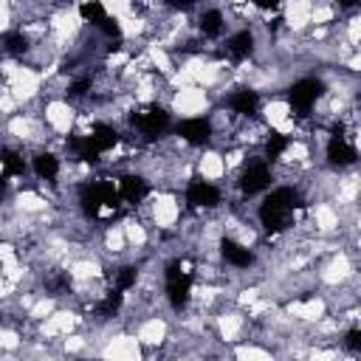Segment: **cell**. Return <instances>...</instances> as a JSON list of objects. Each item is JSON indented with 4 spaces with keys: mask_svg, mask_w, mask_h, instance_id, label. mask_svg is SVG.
Listing matches in <instances>:
<instances>
[{
    "mask_svg": "<svg viewBox=\"0 0 361 361\" xmlns=\"http://www.w3.org/2000/svg\"><path fill=\"white\" fill-rule=\"evenodd\" d=\"M296 206H302L299 192L290 189V186H279V189H274L262 200V206H259V223L265 226V231L276 234V231H282L290 223V214H293Z\"/></svg>",
    "mask_w": 361,
    "mask_h": 361,
    "instance_id": "obj_1",
    "label": "cell"
},
{
    "mask_svg": "<svg viewBox=\"0 0 361 361\" xmlns=\"http://www.w3.org/2000/svg\"><path fill=\"white\" fill-rule=\"evenodd\" d=\"M189 293H192V274L186 271V265L180 259L169 262L166 265V296H169V305L175 310L186 307Z\"/></svg>",
    "mask_w": 361,
    "mask_h": 361,
    "instance_id": "obj_2",
    "label": "cell"
},
{
    "mask_svg": "<svg viewBox=\"0 0 361 361\" xmlns=\"http://www.w3.org/2000/svg\"><path fill=\"white\" fill-rule=\"evenodd\" d=\"M118 197V189L110 180H96L82 189V209L85 214H99L104 206H113Z\"/></svg>",
    "mask_w": 361,
    "mask_h": 361,
    "instance_id": "obj_3",
    "label": "cell"
},
{
    "mask_svg": "<svg viewBox=\"0 0 361 361\" xmlns=\"http://www.w3.org/2000/svg\"><path fill=\"white\" fill-rule=\"evenodd\" d=\"M133 124L141 133H147L149 138H155V135H161L169 127V113L164 107H158V104H147L138 113H133Z\"/></svg>",
    "mask_w": 361,
    "mask_h": 361,
    "instance_id": "obj_4",
    "label": "cell"
},
{
    "mask_svg": "<svg viewBox=\"0 0 361 361\" xmlns=\"http://www.w3.org/2000/svg\"><path fill=\"white\" fill-rule=\"evenodd\" d=\"M319 96H322V82L319 79H299L288 90V102H290V107L296 113H307Z\"/></svg>",
    "mask_w": 361,
    "mask_h": 361,
    "instance_id": "obj_5",
    "label": "cell"
},
{
    "mask_svg": "<svg viewBox=\"0 0 361 361\" xmlns=\"http://www.w3.org/2000/svg\"><path fill=\"white\" fill-rule=\"evenodd\" d=\"M268 183H271V172H268V164H262V161L251 164V166L240 175V189H243L245 195H257V192H262Z\"/></svg>",
    "mask_w": 361,
    "mask_h": 361,
    "instance_id": "obj_6",
    "label": "cell"
},
{
    "mask_svg": "<svg viewBox=\"0 0 361 361\" xmlns=\"http://www.w3.org/2000/svg\"><path fill=\"white\" fill-rule=\"evenodd\" d=\"M186 200H189V206H195V209H200V206H217V203H220V192H217V186H212V183H206V180H200V178H195V180L186 186Z\"/></svg>",
    "mask_w": 361,
    "mask_h": 361,
    "instance_id": "obj_7",
    "label": "cell"
},
{
    "mask_svg": "<svg viewBox=\"0 0 361 361\" xmlns=\"http://www.w3.org/2000/svg\"><path fill=\"white\" fill-rule=\"evenodd\" d=\"M178 135L189 144H206L212 138V124L206 118H186L178 124Z\"/></svg>",
    "mask_w": 361,
    "mask_h": 361,
    "instance_id": "obj_8",
    "label": "cell"
},
{
    "mask_svg": "<svg viewBox=\"0 0 361 361\" xmlns=\"http://www.w3.org/2000/svg\"><path fill=\"white\" fill-rule=\"evenodd\" d=\"M327 161L336 164V166H347L355 161V149L344 141L341 133H333V138L327 141Z\"/></svg>",
    "mask_w": 361,
    "mask_h": 361,
    "instance_id": "obj_9",
    "label": "cell"
},
{
    "mask_svg": "<svg viewBox=\"0 0 361 361\" xmlns=\"http://www.w3.org/2000/svg\"><path fill=\"white\" fill-rule=\"evenodd\" d=\"M220 254L226 257V262H231V265H237V268H248V265L254 262V254H251L248 248H243L240 243L228 240V237L220 240Z\"/></svg>",
    "mask_w": 361,
    "mask_h": 361,
    "instance_id": "obj_10",
    "label": "cell"
},
{
    "mask_svg": "<svg viewBox=\"0 0 361 361\" xmlns=\"http://www.w3.org/2000/svg\"><path fill=\"white\" fill-rule=\"evenodd\" d=\"M147 192H149V186H147V180L138 178V175H124V178L118 180V195H121L124 200H130V203L144 200Z\"/></svg>",
    "mask_w": 361,
    "mask_h": 361,
    "instance_id": "obj_11",
    "label": "cell"
},
{
    "mask_svg": "<svg viewBox=\"0 0 361 361\" xmlns=\"http://www.w3.org/2000/svg\"><path fill=\"white\" fill-rule=\"evenodd\" d=\"M254 51V37L248 34V31H237L234 37H228V42H226V54L231 56V59H245L248 54Z\"/></svg>",
    "mask_w": 361,
    "mask_h": 361,
    "instance_id": "obj_12",
    "label": "cell"
},
{
    "mask_svg": "<svg viewBox=\"0 0 361 361\" xmlns=\"http://www.w3.org/2000/svg\"><path fill=\"white\" fill-rule=\"evenodd\" d=\"M228 104H231V110H237V113H243V116H254L257 107H259V96H257L254 90H237Z\"/></svg>",
    "mask_w": 361,
    "mask_h": 361,
    "instance_id": "obj_13",
    "label": "cell"
},
{
    "mask_svg": "<svg viewBox=\"0 0 361 361\" xmlns=\"http://www.w3.org/2000/svg\"><path fill=\"white\" fill-rule=\"evenodd\" d=\"M71 147L76 149V155L85 161V164H96L99 161V155H102V149L96 147V141L90 138V135H82V138H73L71 141Z\"/></svg>",
    "mask_w": 361,
    "mask_h": 361,
    "instance_id": "obj_14",
    "label": "cell"
},
{
    "mask_svg": "<svg viewBox=\"0 0 361 361\" xmlns=\"http://www.w3.org/2000/svg\"><path fill=\"white\" fill-rule=\"evenodd\" d=\"M90 138L96 141V147H99L102 152H107V149H113V147L118 144V133H116L113 127H107V124H96L93 133H90Z\"/></svg>",
    "mask_w": 361,
    "mask_h": 361,
    "instance_id": "obj_15",
    "label": "cell"
},
{
    "mask_svg": "<svg viewBox=\"0 0 361 361\" xmlns=\"http://www.w3.org/2000/svg\"><path fill=\"white\" fill-rule=\"evenodd\" d=\"M34 172H37L39 178L51 180V178H56V172H59V161H56L51 152H39V155L34 158Z\"/></svg>",
    "mask_w": 361,
    "mask_h": 361,
    "instance_id": "obj_16",
    "label": "cell"
},
{
    "mask_svg": "<svg viewBox=\"0 0 361 361\" xmlns=\"http://www.w3.org/2000/svg\"><path fill=\"white\" fill-rule=\"evenodd\" d=\"M79 14H82L90 25H96V28H99V25H102V20L107 17V11H104V6H102L99 0H85V3L79 6Z\"/></svg>",
    "mask_w": 361,
    "mask_h": 361,
    "instance_id": "obj_17",
    "label": "cell"
},
{
    "mask_svg": "<svg viewBox=\"0 0 361 361\" xmlns=\"http://www.w3.org/2000/svg\"><path fill=\"white\" fill-rule=\"evenodd\" d=\"M220 28H223V14H220L217 8H212V11H206V14L200 17V31H203L206 37H217Z\"/></svg>",
    "mask_w": 361,
    "mask_h": 361,
    "instance_id": "obj_18",
    "label": "cell"
},
{
    "mask_svg": "<svg viewBox=\"0 0 361 361\" xmlns=\"http://www.w3.org/2000/svg\"><path fill=\"white\" fill-rule=\"evenodd\" d=\"M121 302H124V290L116 288V290H110V293L104 296V302L99 305V313H102V316H113V313L121 307Z\"/></svg>",
    "mask_w": 361,
    "mask_h": 361,
    "instance_id": "obj_19",
    "label": "cell"
},
{
    "mask_svg": "<svg viewBox=\"0 0 361 361\" xmlns=\"http://www.w3.org/2000/svg\"><path fill=\"white\" fill-rule=\"evenodd\" d=\"M0 161H3V166H6V175H23V172H25L23 158H20L17 152H11V149H6V152L0 155Z\"/></svg>",
    "mask_w": 361,
    "mask_h": 361,
    "instance_id": "obj_20",
    "label": "cell"
},
{
    "mask_svg": "<svg viewBox=\"0 0 361 361\" xmlns=\"http://www.w3.org/2000/svg\"><path fill=\"white\" fill-rule=\"evenodd\" d=\"M285 147H288V138H285L282 133H271V138H268V144H265V152H268L271 161H276V158L285 152Z\"/></svg>",
    "mask_w": 361,
    "mask_h": 361,
    "instance_id": "obj_21",
    "label": "cell"
},
{
    "mask_svg": "<svg viewBox=\"0 0 361 361\" xmlns=\"http://www.w3.org/2000/svg\"><path fill=\"white\" fill-rule=\"evenodd\" d=\"M6 48H8V54H25V48H28V39H25L23 34L11 31V34H6Z\"/></svg>",
    "mask_w": 361,
    "mask_h": 361,
    "instance_id": "obj_22",
    "label": "cell"
},
{
    "mask_svg": "<svg viewBox=\"0 0 361 361\" xmlns=\"http://www.w3.org/2000/svg\"><path fill=\"white\" fill-rule=\"evenodd\" d=\"M133 285H135V268L127 265V268L118 271V285H116V288H118V290H130Z\"/></svg>",
    "mask_w": 361,
    "mask_h": 361,
    "instance_id": "obj_23",
    "label": "cell"
},
{
    "mask_svg": "<svg viewBox=\"0 0 361 361\" xmlns=\"http://www.w3.org/2000/svg\"><path fill=\"white\" fill-rule=\"evenodd\" d=\"M99 31H104L107 37H121L118 20H113V17H104V20H102V25H99Z\"/></svg>",
    "mask_w": 361,
    "mask_h": 361,
    "instance_id": "obj_24",
    "label": "cell"
},
{
    "mask_svg": "<svg viewBox=\"0 0 361 361\" xmlns=\"http://www.w3.org/2000/svg\"><path fill=\"white\" fill-rule=\"evenodd\" d=\"M347 347L355 350V353L361 350V330H358V327H353V330L347 333Z\"/></svg>",
    "mask_w": 361,
    "mask_h": 361,
    "instance_id": "obj_25",
    "label": "cell"
},
{
    "mask_svg": "<svg viewBox=\"0 0 361 361\" xmlns=\"http://www.w3.org/2000/svg\"><path fill=\"white\" fill-rule=\"evenodd\" d=\"M279 3H282V0H254L257 8H276Z\"/></svg>",
    "mask_w": 361,
    "mask_h": 361,
    "instance_id": "obj_26",
    "label": "cell"
},
{
    "mask_svg": "<svg viewBox=\"0 0 361 361\" xmlns=\"http://www.w3.org/2000/svg\"><path fill=\"white\" fill-rule=\"evenodd\" d=\"M85 90H87V82H76V85L71 87V93H73V96H82Z\"/></svg>",
    "mask_w": 361,
    "mask_h": 361,
    "instance_id": "obj_27",
    "label": "cell"
},
{
    "mask_svg": "<svg viewBox=\"0 0 361 361\" xmlns=\"http://www.w3.org/2000/svg\"><path fill=\"white\" fill-rule=\"evenodd\" d=\"M169 6H175V8H186V6H192L195 0H166Z\"/></svg>",
    "mask_w": 361,
    "mask_h": 361,
    "instance_id": "obj_28",
    "label": "cell"
},
{
    "mask_svg": "<svg viewBox=\"0 0 361 361\" xmlns=\"http://www.w3.org/2000/svg\"><path fill=\"white\" fill-rule=\"evenodd\" d=\"M6 189V175H0V192Z\"/></svg>",
    "mask_w": 361,
    "mask_h": 361,
    "instance_id": "obj_29",
    "label": "cell"
},
{
    "mask_svg": "<svg viewBox=\"0 0 361 361\" xmlns=\"http://www.w3.org/2000/svg\"><path fill=\"white\" fill-rule=\"evenodd\" d=\"M355 3H358V0H344V6H355Z\"/></svg>",
    "mask_w": 361,
    "mask_h": 361,
    "instance_id": "obj_30",
    "label": "cell"
}]
</instances>
